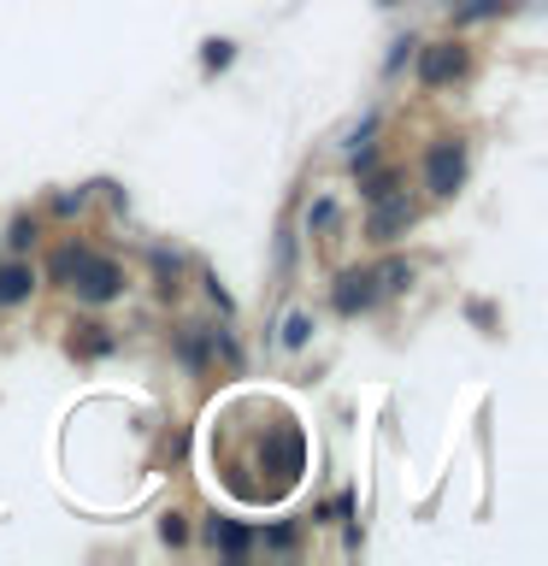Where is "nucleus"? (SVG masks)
I'll use <instances>...</instances> for the list:
<instances>
[{"label":"nucleus","instance_id":"1","mask_svg":"<svg viewBox=\"0 0 548 566\" xmlns=\"http://www.w3.org/2000/svg\"><path fill=\"white\" fill-rule=\"evenodd\" d=\"M53 277H65L83 301H113L124 290L118 265L101 260V254H88V248H60V254H53Z\"/></svg>","mask_w":548,"mask_h":566},{"label":"nucleus","instance_id":"2","mask_svg":"<svg viewBox=\"0 0 548 566\" xmlns=\"http://www.w3.org/2000/svg\"><path fill=\"white\" fill-rule=\"evenodd\" d=\"M460 177H466V148H460V142H436L431 159H424V184L436 195H454Z\"/></svg>","mask_w":548,"mask_h":566},{"label":"nucleus","instance_id":"3","mask_svg":"<svg viewBox=\"0 0 548 566\" xmlns=\"http://www.w3.org/2000/svg\"><path fill=\"white\" fill-rule=\"evenodd\" d=\"M460 71H466V53H460L454 42H436V48H424V60H419V83L442 88L449 77H460Z\"/></svg>","mask_w":548,"mask_h":566},{"label":"nucleus","instance_id":"4","mask_svg":"<svg viewBox=\"0 0 548 566\" xmlns=\"http://www.w3.org/2000/svg\"><path fill=\"white\" fill-rule=\"evenodd\" d=\"M378 295H383L378 272H348L342 283H336V307H342V313H366Z\"/></svg>","mask_w":548,"mask_h":566},{"label":"nucleus","instance_id":"5","mask_svg":"<svg viewBox=\"0 0 548 566\" xmlns=\"http://www.w3.org/2000/svg\"><path fill=\"white\" fill-rule=\"evenodd\" d=\"M378 201H383V195H378ZM401 224H413V207H407V201H383L378 212H371V237H378V242H389Z\"/></svg>","mask_w":548,"mask_h":566},{"label":"nucleus","instance_id":"6","mask_svg":"<svg viewBox=\"0 0 548 566\" xmlns=\"http://www.w3.org/2000/svg\"><path fill=\"white\" fill-rule=\"evenodd\" d=\"M207 537H212V548H224L230 560L247 555V531H242L236 520H212V525H207Z\"/></svg>","mask_w":548,"mask_h":566},{"label":"nucleus","instance_id":"7","mask_svg":"<svg viewBox=\"0 0 548 566\" xmlns=\"http://www.w3.org/2000/svg\"><path fill=\"white\" fill-rule=\"evenodd\" d=\"M30 290H35L30 265H7V272H0V307H18V301H24Z\"/></svg>","mask_w":548,"mask_h":566},{"label":"nucleus","instance_id":"8","mask_svg":"<svg viewBox=\"0 0 548 566\" xmlns=\"http://www.w3.org/2000/svg\"><path fill=\"white\" fill-rule=\"evenodd\" d=\"M230 60H236V48H230V42H207V48H201V65H207V71H219V65H230Z\"/></svg>","mask_w":548,"mask_h":566},{"label":"nucleus","instance_id":"9","mask_svg":"<svg viewBox=\"0 0 548 566\" xmlns=\"http://www.w3.org/2000/svg\"><path fill=\"white\" fill-rule=\"evenodd\" d=\"M307 336H313V318H307V313H295V318H289V331H283V343H289V348H301Z\"/></svg>","mask_w":548,"mask_h":566},{"label":"nucleus","instance_id":"10","mask_svg":"<svg viewBox=\"0 0 548 566\" xmlns=\"http://www.w3.org/2000/svg\"><path fill=\"white\" fill-rule=\"evenodd\" d=\"M330 219H336V201H318V207L307 212V224H313V230H330Z\"/></svg>","mask_w":548,"mask_h":566},{"label":"nucleus","instance_id":"11","mask_svg":"<svg viewBox=\"0 0 548 566\" xmlns=\"http://www.w3.org/2000/svg\"><path fill=\"white\" fill-rule=\"evenodd\" d=\"M489 12H507V0H477V7H466L460 18H489Z\"/></svg>","mask_w":548,"mask_h":566},{"label":"nucleus","instance_id":"12","mask_svg":"<svg viewBox=\"0 0 548 566\" xmlns=\"http://www.w3.org/2000/svg\"><path fill=\"white\" fill-rule=\"evenodd\" d=\"M159 531H166V543H183V537H189V531H183V520H177V513H171V520L159 525Z\"/></svg>","mask_w":548,"mask_h":566},{"label":"nucleus","instance_id":"13","mask_svg":"<svg viewBox=\"0 0 548 566\" xmlns=\"http://www.w3.org/2000/svg\"><path fill=\"white\" fill-rule=\"evenodd\" d=\"M383 7H396V0H383Z\"/></svg>","mask_w":548,"mask_h":566}]
</instances>
